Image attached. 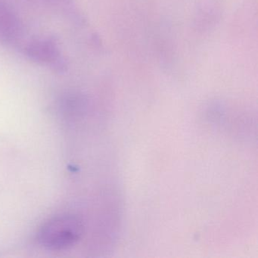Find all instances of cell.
<instances>
[{
	"label": "cell",
	"mask_w": 258,
	"mask_h": 258,
	"mask_svg": "<svg viewBox=\"0 0 258 258\" xmlns=\"http://www.w3.org/2000/svg\"><path fill=\"white\" fill-rule=\"evenodd\" d=\"M26 54L31 60L39 64L50 66L60 71L64 68L59 49L52 40H40L33 42L26 48Z\"/></svg>",
	"instance_id": "obj_2"
},
{
	"label": "cell",
	"mask_w": 258,
	"mask_h": 258,
	"mask_svg": "<svg viewBox=\"0 0 258 258\" xmlns=\"http://www.w3.org/2000/svg\"><path fill=\"white\" fill-rule=\"evenodd\" d=\"M21 25L17 16L10 8L0 3V40L13 41L19 37Z\"/></svg>",
	"instance_id": "obj_3"
},
{
	"label": "cell",
	"mask_w": 258,
	"mask_h": 258,
	"mask_svg": "<svg viewBox=\"0 0 258 258\" xmlns=\"http://www.w3.org/2000/svg\"><path fill=\"white\" fill-rule=\"evenodd\" d=\"M58 1H61V0H58Z\"/></svg>",
	"instance_id": "obj_4"
},
{
	"label": "cell",
	"mask_w": 258,
	"mask_h": 258,
	"mask_svg": "<svg viewBox=\"0 0 258 258\" xmlns=\"http://www.w3.org/2000/svg\"><path fill=\"white\" fill-rule=\"evenodd\" d=\"M83 234L82 222L70 214H61L43 223L38 232L39 244L51 250H61L75 245Z\"/></svg>",
	"instance_id": "obj_1"
}]
</instances>
